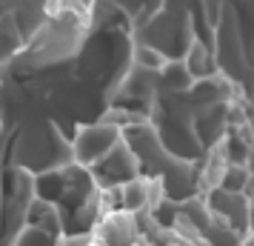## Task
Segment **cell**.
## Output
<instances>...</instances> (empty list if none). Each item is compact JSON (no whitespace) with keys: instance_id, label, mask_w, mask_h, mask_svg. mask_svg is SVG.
Returning <instances> with one entry per match:
<instances>
[{"instance_id":"6da1fadb","label":"cell","mask_w":254,"mask_h":246,"mask_svg":"<svg viewBox=\"0 0 254 246\" xmlns=\"http://www.w3.org/2000/svg\"><path fill=\"white\" fill-rule=\"evenodd\" d=\"M120 141H123V129H117V126L106 123V120L83 123L80 129L74 132V138L69 141L71 143V164L94 169Z\"/></svg>"},{"instance_id":"3957f363","label":"cell","mask_w":254,"mask_h":246,"mask_svg":"<svg viewBox=\"0 0 254 246\" xmlns=\"http://www.w3.org/2000/svg\"><path fill=\"white\" fill-rule=\"evenodd\" d=\"M160 78H163V83H166L172 92H189V89L197 83L194 75H191L189 66H186V60L183 63H180V60H169V63L163 66Z\"/></svg>"},{"instance_id":"7a4b0ae2","label":"cell","mask_w":254,"mask_h":246,"mask_svg":"<svg viewBox=\"0 0 254 246\" xmlns=\"http://www.w3.org/2000/svg\"><path fill=\"white\" fill-rule=\"evenodd\" d=\"M120 189H123V212L128 215L149 212V177H134Z\"/></svg>"}]
</instances>
